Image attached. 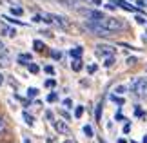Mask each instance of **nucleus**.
<instances>
[{"mask_svg": "<svg viewBox=\"0 0 147 143\" xmlns=\"http://www.w3.org/2000/svg\"><path fill=\"white\" fill-rule=\"evenodd\" d=\"M93 22H96L100 27H104V29L111 31V33H120V31L125 29V22L120 20V18H115V16H104V18L93 20Z\"/></svg>", "mask_w": 147, "mask_h": 143, "instance_id": "1", "label": "nucleus"}, {"mask_svg": "<svg viewBox=\"0 0 147 143\" xmlns=\"http://www.w3.org/2000/svg\"><path fill=\"white\" fill-rule=\"evenodd\" d=\"M127 87H129V91H131L133 94H136L138 98H147V78L145 76L133 78Z\"/></svg>", "mask_w": 147, "mask_h": 143, "instance_id": "2", "label": "nucleus"}, {"mask_svg": "<svg viewBox=\"0 0 147 143\" xmlns=\"http://www.w3.org/2000/svg\"><path fill=\"white\" fill-rule=\"evenodd\" d=\"M113 2L116 4V7H120L123 11H129V13H144L142 7H136V5H133L129 0H113Z\"/></svg>", "mask_w": 147, "mask_h": 143, "instance_id": "3", "label": "nucleus"}, {"mask_svg": "<svg viewBox=\"0 0 147 143\" xmlns=\"http://www.w3.org/2000/svg\"><path fill=\"white\" fill-rule=\"evenodd\" d=\"M51 125H53V129L58 134H69L71 132V130H69V125H67V122H64V120H53Z\"/></svg>", "mask_w": 147, "mask_h": 143, "instance_id": "4", "label": "nucleus"}, {"mask_svg": "<svg viewBox=\"0 0 147 143\" xmlns=\"http://www.w3.org/2000/svg\"><path fill=\"white\" fill-rule=\"evenodd\" d=\"M82 15L86 16L87 20H100V18H104V11H96V9H84L82 11Z\"/></svg>", "mask_w": 147, "mask_h": 143, "instance_id": "5", "label": "nucleus"}, {"mask_svg": "<svg viewBox=\"0 0 147 143\" xmlns=\"http://www.w3.org/2000/svg\"><path fill=\"white\" fill-rule=\"evenodd\" d=\"M96 54L98 56H107V54H115V47H111V45H105V44H98L96 45Z\"/></svg>", "mask_w": 147, "mask_h": 143, "instance_id": "6", "label": "nucleus"}, {"mask_svg": "<svg viewBox=\"0 0 147 143\" xmlns=\"http://www.w3.org/2000/svg\"><path fill=\"white\" fill-rule=\"evenodd\" d=\"M49 15H51V13H49ZM51 20H53V24L60 26V27H67V26H69L67 18H64V16H60V15H51Z\"/></svg>", "mask_w": 147, "mask_h": 143, "instance_id": "7", "label": "nucleus"}, {"mask_svg": "<svg viewBox=\"0 0 147 143\" xmlns=\"http://www.w3.org/2000/svg\"><path fill=\"white\" fill-rule=\"evenodd\" d=\"M82 54H84V47H82V45H76V47L69 49V56H71L73 60H78V58H82Z\"/></svg>", "mask_w": 147, "mask_h": 143, "instance_id": "8", "label": "nucleus"}, {"mask_svg": "<svg viewBox=\"0 0 147 143\" xmlns=\"http://www.w3.org/2000/svg\"><path fill=\"white\" fill-rule=\"evenodd\" d=\"M2 18H4V20H7L9 24H13V26H26V22L18 20V18H16V16H13V15H4Z\"/></svg>", "mask_w": 147, "mask_h": 143, "instance_id": "9", "label": "nucleus"}, {"mask_svg": "<svg viewBox=\"0 0 147 143\" xmlns=\"http://www.w3.org/2000/svg\"><path fill=\"white\" fill-rule=\"evenodd\" d=\"M22 118H24V123L29 125V127H33L35 125V116L33 114H29L27 111H22Z\"/></svg>", "mask_w": 147, "mask_h": 143, "instance_id": "10", "label": "nucleus"}, {"mask_svg": "<svg viewBox=\"0 0 147 143\" xmlns=\"http://www.w3.org/2000/svg\"><path fill=\"white\" fill-rule=\"evenodd\" d=\"M115 62H116L115 54H107V56H104V64H102V65L109 69V67H113V65H115Z\"/></svg>", "mask_w": 147, "mask_h": 143, "instance_id": "11", "label": "nucleus"}, {"mask_svg": "<svg viewBox=\"0 0 147 143\" xmlns=\"http://www.w3.org/2000/svg\"><path fill=\"white\" fill-rule=\"evenodd\" d=\"M71 69L75 71V73H80V71L84 69V62H82V58L73 60V62H71Z\"/></svg>", "mask_w": 147, "mask_h": 143, "instance_id": "12", "label": "nucleus"}, {"mask_svg": "<svg viewBox=\"0 0 147 143\" xmlns=\"http://www.w3.org/2000/svg\"><path fill=\"white\" fill-rule=\"evenodd\" d=\"M11 15H13V16H22V15H24V9L20 7V4H13V5H11Z\"/></svg>", "mask_w": 147, "mask_h": 143, "instance_id": "13", "label": "nucleus"}, {"mask_svg": "<svg viewBox=\"0 0 147 143\" xmlns=\"http://www.w3.org/2000/svg\"><path fill=\"white\" fill-rule=\"evenodd\" d=\"M38 94H40V91H38L36 87H29V89L26 91V96H27V98H29V100H35Z\"/></svg>", "mask_w": 147, "mask_h": 143, "instance_id": "14", "label": "nucleus"}, {"mask_svg": "<svg viewBox=\"0 0 147 143\" xmlns=\"http://www.w3.org/2000/svg\"><path fill=\"white\" fill-rule=\"evenodd\" d=\"M127 91H129V87H127V85L120 83V85H116V87L113 89V93H115V94H120V96H123V94L127 93Z\"/></svg>", "mask_w": 147, "mask_h": 143, "instance_id": "15", "label": "nucleus"}, {"mask_svg": "<svg viewBox=\"0 0 147 143\" xmlns=\"http://www.w3.org/2000/svg\"><path fill=\"white\" fill-rule=\"evenodd\" d=\"M109 100H111V101H115L116 105H123V103H125V98H122L120 94H115V93L109 96Z\"/></svg>", "mask_w": 147, "mask_h": 143, "instance_id": "16", "label": "nucleus"}, {"mask_svg": "<svg viewBox=\"0 0 147 143\" xmlns=\"http://www.w3.org/2000/svg\"><path fill=\"white\" fill-rule=\"evenodd\" d=\"M33 49H35V51H38V53H42V51L46 49V45H44V42H42V40H33Z\"/></svg>", "mask_w": 147, "mask_h": 143, "instance_id": "17", "label": "nucleus"}, {"mask_svg": "<svg viewBox=\"0 0 147 143\" xmlns=\"http://www.w3.org/2000/svg\"><path fill=\"white\" fill-rule=\"evenodd\" d=\"M82 130H84V134H86V138H94V130H93L91 125H84Z\"/></svg>", "mask_w": 147, "mask_h": 143, "instance_id": "18", "label": "nucleus"}, {"mask_svg": "<svg viewBox=\"0 0 147 143\" xmlns=\"http://www.w3.org/2000/svg\"><path fill=\"white\" fill-rule=\"evenodd\" d=\"M26 67H27V71H29L31 74H38V73H40V67H38L36 64H33V62H29Z\"/></svg>", "mask_w": 147, "mask_h": 143, "instance_id": "19", "label": "nucleus"}, {"mask_svg": "<svg viewBox=\"0 0 147 143\" xmlns=\"http://www.w3.org/2000/svg\"><path fill=\"white\" fill-rule=\"evenodd\" d=\"M84 111H86V107H84V105H76V107H75V118L80 120V118L84 116Z\"/></svg>", "mask_w": 147, "mask_h": 143, "instance_id": "20", "label": "nucleus"}, {"mask_svg": "<svg viewBox=\"0 0 147 143\" xmlns=\"http://www.w3.org/2000/svg\"><path fill=\"white\" fill-rule=\"evenodd\" d=\"M94 120H96V122H102V101L94 107Z\"/></svg>", "mask_w": 147, "mask_h": 143, "instance_id": "21", "label": "nucleus"}, {"mask_svg": "<svg viewBox=\"0 0 147 143\" xmlns=\"http://www.w3.org/2000/svg\"><path fill=\"white\" fill-rule=\"evenodd\" d=\"M46 100L49 103H55V101H58V93H55V91H51V93L46 96Z\"/></svg>", "mask_w": 147, "mask_h": 143, "instance_id": "22", "label": "nucleus"}, {"mask_svg": "<svg viewBox=\"0 0 147 143\" xmlns=\"http://www.w3.org/2000/svg\"><path fill=\"white\" fill-rule=\"evenodd\" d=\"M44 87H47V89H55V87H56V80H55V78H47L46 82H44Z\"/></svg>", "mask_w": 147, "mask_h": 143, "instance_id": "23", "label": "nucleus"}, {"mask_svg": "<svg viewBox=\"0 0 147 143\" xmlns=\"http://www.w3.org/2000/svg\"><path fill=\"white\" fill-rule=\"evenodd\" d=\"M134 116H136V118H144V116H145L144 109L140 107V105H134Z\"/></svg>", "mask_w": 147, "mask_h": 143, "instance_id": "24", "label": "nucleus"}, {"mask_svg": "<svg viewBox=\"0 0 147 143\" xmlns=\"http://www.w3.org/2000/svg\"><path fill=\"white\" fill-rule=\"evenodd\" d=\"M49 54H51V58H53V60H62V53H60V51H56V49H51Z\"/></svg>", "mask_w": 147, "mask_h": 143, "instance_id": "25", "label": "nucleus"}, {"mask_svg": "<svg viewBox=\"0 0 147 143\" xmlns=\"http://www.w3.org/2000/svg\"><path fill=\"white\" fill-rule=\"evenodd\" d=\"M44 73L49 74V76H55V74H56V71H55L53 65H44Z\"/></svg>", "mask_w": 147, "mask_h": 143, "instance_id": "26", "label": "nucleus"}, {"mask_svg": "<svg viewBox=\"0 0 147 143\" xmlns=\"http://www.w3.org/2000/svg\"><path fill=\"white\" fill-rule=\"evenodd\" d=\"M58 112H60V116H62V118H64V120H65V122H71V120H73V118H71V114H69V112H67V111H65V109H60V111H58Z\"/></svg>", "mask_w": 147, "mask_h": 143, "instance_id": "27", "label": "nucleus"}, {"mask_svg": "<svg viewBox=\"0 0 147 143\" xmlns=\"http://www.w3.org/2000/svg\"><path fill=\"white\" fill-rule=\"evenodd\" d=\"M96 71H98V65H96V64H89V65H87V73H89V74H94Z\"/></svg>", "mask_w": 147, "mask_h": 143, "instance_id": "28", "label": "nucleus"}, {"mask_svg": "<svg viewBox=\"0 0 147 143\" xmlns=\"http://www.w3.org/2000/svg\"><path fill=\"white\" fill-rule=\"evenodd\" d=\"M115 118L118 120V122H122V123H125V122H129V120H127V118H125V116H123V114H122V111H118Z\"/></svg>", "mask_w": 147, "mask_h": 143, "instance_id": "29", "label": "nucleus"}, {"mask_svg": "<svg viewBox=\"0 0 147 143\" xmlns=\"http://www.w3.org/2000/svg\"><path fill=\"white\" fill-rule=\"evenodd\" d=\"M35 24H42L44 22V15H33V18H31Z\"/></svg>", "mask_w": 147, "mask_h": 143, "instance_id": "30", "label": "nucleus"}, {"mask_svg": "<svg viewBox=\"0 0 147 143\" xmlns=\"http://www.w3.org/2000/svg\"><path fill=\"white\" fill-rule=\"evenodd\" d=\"M62 105H64L65 109H73V100L71 98H65L64 101H62Z\"/></svg>", "mask_w": 147, "mask_h": 143, "instance_id": "31", "label": "nucleus"}, {"mask_svg": "<svg viewBox=\"0 0 147 143\" xmlns=\"http://www.w3.org/2000/svg\"><path fill=\"white\" fill-rule=\"evenodd\" d=\"M122 132H123V134H129V132H131V123H129V122H125V123H123V129H122Z\"/></svg>", "mask_w": 147, "mask_h": 143, "instance_id": "32", "label": "nucleus"}, {"mask_svg": "<svg viewBox=\"0 0 147 143\" xmlns=\"http://www.w3.org/2000/svg\"><path fill=\"white\" fill-rule=\"evenodd\" d=\"M134 20H136V24H140V26H144V24H147V20L144 18L142 15H136V18H134Z\"/></svg>", "mask_w": 147, "mask_h": 143, "instance_id": "33", "label": "nucleus"}, {"mask_svg": "<svg viewBox=\"0 0 147 143\" xmlns=\"http://www.w3.org/2000/svg\"><path fill=\"white\" fill-rule=\"evenodd\" d=\"M44 116H46L47 122H53V120H55V114L51 112V111H46V112H44Z\"/></svg>", "mask_w": 147, "mask_h": 143, "instance_id": "34", "label": "nucleus"}, {"mask_svg": "<svg viewBox=\"0 0 147 143\" xmlns=\"http://www.w3.org/2000/svg\"><path fill=\"white\" fill-rule=\"evenodd\" d=\"M18 56H22V58L27 60V62H31V60H33V54H31V53H22V54H18Z\"/></svg>", "mask_w": 147, "mask_h": 143, "instance_id": "35", "label": "nucleus"}, {"mask_svg": "<svg viewBox=\"0 0 147 143\" xmlns=\"http://www.w3.org/2000/svg\"><path fill=\"white\" fill-rule=\"evenodd\" d=\"M136 62H138V60L134 58V56H129V58L125 60V64H127V65H134V64H136Z\"/></svg>", "mask_w": 147, "mask_h": 143, "instance_id": "36", "label": "nucleus"}, {"mask_svg": "<svg viewBox=\"0 0 147 143\" xmlns=\"http://www.w3.org/2000/svg\"><path fill=\"white\" fill-rule=\"evenodd\" d=\"M102 5H104L105 9H109V11H115V9H116V5H115V2H113V4H109V2H107V4H102Z\"/></svg>", "mask_w": 147, "mask_h": 143, "instance_id": "37", "label": "nucleus"}, {"mask_svg": "<svg viewBox=\"0 0 147 143\" xmlns=\"http://www.w3.org/2000/svg\"><path fill=\"white\" fill-rule=\"evenodd\" d=\"M16 62H18V65H27V64H29V62H27V60H24V58H22V56H18V58H16Z\"/></svg>", "mask_w": 147, "mask_h": 143, "instance_id": "38", "label": "nucleus"}, {"mask_svg": "<svg viewBox=\"0 0 147 143\" xmlns=\"http://www.w3.org/2000/svg\"><path fill=\"white\" fill-rule=\"evenodd\" d=\"M134 5H136V7H144V5H145V0H134Z\"/></svg>", "mask_w": 147, "mask_h": 143, "instance_id": "39", "label": "nucleus"}, {"mask_svg": "<svg viewBox=\"0 0 147 143\" xmlns=\"http://www.w3.org/2000/svg\"><path fill=\"white\" fill-rule=\"evenodd\" d=\"M5 129V122H4V118L0 116V132H2V130Z\"/></svg>", "mask_w": 147, "mask_h": 143, "instance_id": "40", "label": "nucleus"}, {"mask_svg": "<svg viewBox=\"0 0 147 143\" xmlns=\"http://www.w3.org/2000/svg\"><path fill=\"white\" fill-rule=\"evenodd\" d=\"M5 83V76H4V74L2 73H0V87H2V85Z\"/></svg>", "mask_w": 147, "mask_h": 143, "instance_id": "41", "label": "nucleus"}, {"mask_svg": "<svg viewBox=\"0 0 147 143\" xmlns=\"http://www.w3.org/2000/svg\"><path fill=\"white\" fill-rule=\"evenodd\" d=\"M33 103H35V105H38V107H40V105H42V101H40V100H36V98H35V100H33Z\"/></svg>", "mask_w": 147, "mask_h": 143, "instance_id": "42", "label": "nucleus"}, {"mask_svg": "<svg viewBox=\"0 0 147 143\" xmlns=\"http://www.w3.org/2000/svg\"><path fill=\"white\" fill-rule=\"evenodd\" d=\"M91 2H93L94 5H102V0H91Z\"/></svg>", "mask_w": 147, "mask_h": 143, "instance_id": "43", "label": "nucleus"}, {"mask_svg": "<svg viewBox=\"0 0 147 143\" xmlns=\"http://www.w3.org/2000/svg\"><path fill=\"white\" fill-rule=\"evenodd\" d=\"M116 143H127V140H125V138H118V141H116Z\"/></svg>", "mask_w": 147, "mask_h": 143, "instance_id": "44", "label": "nucleus"}, {"mask_svg": "<svg viewBox=\"0 0 147 143\" xmlns=\"http://www.w3.org/2000/svg\"><path fill=\"white\" fill-rule=\"evenodd\" d=\"M2 51H4V42L0 40V53H2Z\"/></svg>", "mask_w": 147, "mask_h": 143, "instance_id": "45", "label": "nucleus"}, {"mask_svg": "<svg viewBox=\"0 0 147 143\" xmlns=\"http://www.w3.org/2000/svg\"><path fill=\"white\" fill-rule=\"evenodd\" d=\"M98 143H105V141H104V140H102V138H98Z\"/></svg>", "mask_w": 147, "mask_h": 143, "instance_id": "46", "label": "nucleus"}, {"mask_svg": "<svg viewBox=\"0 0 147 143\" xmlns=\"http://www.w3.org/2000/svg\"><path fill=\"white\" fill-rule=\"evenodd\" d=\"M144 143H147V134H145V136H144Z\"/></svg>", "mask_w": 147, "mask_h": 143, "instance_id": "47", "label": "nucleus"}]
</instances>
